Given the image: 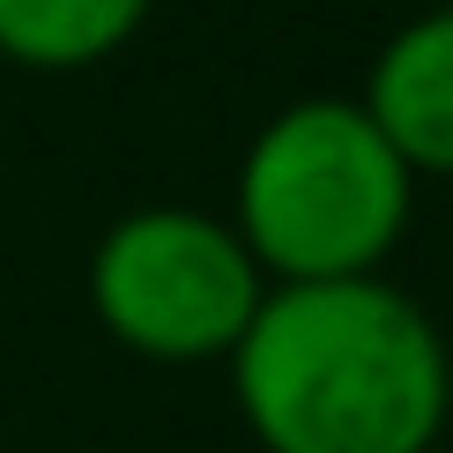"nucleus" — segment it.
<instances>
[{"label":"nucleus","instance_id":"5","mask_svg":"<svg viewBox=\"0 0 453 453\" xmlns=\"http://www.w3.org/2000/svg\"><path fill=\"white\" fill-rule=\"evenodd\" d=\"M157 0H0V60L23 74L104 67L149 30Z\"/></svg>","mask_w":453,"mask_h":453},{"label":"nucleus","instance_id":"4","mask_svg":"<svg viewBox=\"0 0 453 453\" xmlns=\"http://www.w3.org/2000/svg\"><path fill=\"white\" fill-rule=\"evenodd\" d=\"M357 104L417 179H453V8L431 0L372 52Z\"/></svg>","mask_w":453,"mask_h":453},{"label":"nucleus","instance_id":"2","mask_svg":"<svg viewBox=\"0 0 453 453\" xmlns=\"http://www.w3.org/2000/svg\"><path fill=\"white\" fill-rule=\"evenodd\" d=\"M417 216V172L357 97H297L253 127L231 179V231L268 282L387 275Z\"/></svg>","mask_w":453,"mask_h":453},{"label":"nucleus","instance_id":"6","mask_svg":"<svg viewBox=\"0 0 453 453\" xmlns=\"http://www.w3.org/2000/svg\"><path fill=\"white\" fill-rule=\"evenodd\" d=\"M446 8H453V0H446Z\"/></svg>","mask_w":453,"mask_h":453},{"label":"nucleus","instance_id":"3","mask_svg":"<svg viewBox=\"0 0 453 453\" xmlns=\"http://www.w3.org/2000/svg\"><path fill=\"white\" fill-rule=\"evenodd\" d=\"M268 275L231 216L149 201L127 209L89 253V312L119 349L149 365H223L253 327Z\"/></svg>","mask_w":453,"mask_h":453},{"label":"nucleus","instance_id":"1","mask_svg":"<svg viewBox=\"0 0 453 453\" xmlns=\"http://www.w3.org/2000/svg\"><path fill=\"white\" fill-rule=\"evenodd\" d=\"M223 365L260 453H431L453 417V349L387 275L268 282Z\"/></svg>","mask_w":453,"mask_h":453}]
</instances>
